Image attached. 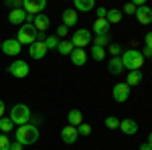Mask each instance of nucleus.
<instances>
[{"mask_svg": "<svg viewBox=\"0 0 152 150\" xmlns=\"http://www.w3.org/2000/svg\"><path fill=\"white\" fill-rule=\"evenodd\" d=\"M23 4H24V0H8V2H6V6H10L12 10H16V8H23Z\"/></svg>", "mask_w": 152, "mask_h": 150, "instance_id": "33", "label": "nucleus"}, {"mask_svg": "<svg viewBox=\"0 0 152 150\" xmlns=\"http://www.w3.org/2000/svg\"><path fill=\"white\" fill-rule=\"evenodd\" d=\"M136 20L140 24H150L152 23V8L148 6V4H142V6H138L136 8Z\"/></svg>", "mask_w": 152, "mask_h": 150, "instance_id": "10", "label": "nucleus"}, {"mask_svg": "<svg viewBox=\"0 0 152 150\" xmlns=\"http://www.w3.org/2000/svg\"><path fill=\"white\" fill-rule=\"evenodd\" d=\"M140 81H142V71H128V79H126V83H128L130 87L138 85Z\"/></svg>", "mask_w": 152, "mask_h": 150, "instance_id": "23", "label": "nucleus"}, {"mask_svg": "<svg viewBox=\"0 0 152 150\" xmlns=\"http://www.w3.org/2000/svg\"><path fill=\"white\" fill-rule=\"evenodd\" d=\"M10 150H23V144H18V142L14 140V142L10 144Z\"/></svg>", "mask_w": 152, "mask_h": 150, "instance_id": "39", "label": "nucleus"}, {"mask_svg": "<svg viewBox=\"0 0 152 150\" xmlns=\"http://www.w3.org/2000/svg\"><path fill=\"white\" fill-rule=\"evenodd\" d=\"M16 41L20 43V45H33L37 41V31H35V26L33 24H28V23H24L20 29H18V33H16Z\"/></svg>", "mask_w": 152, "mask_h": 150, "instance_id": "4", "label": "nucleus"}, {"mask_svg": "<svg viewBox=\"0 0 152 150\" xmlns=\"http://www.w3.org/2000/svg\"><path fill=\"white\" fill-rule=\"evenodd\" d=\"M107 51L112 53V57H120L122 55V47L118 45V43H110V49Z\"/></svg>", "mask_w": 152, "mask_h": 150, "instance_id": "31", "label": "nucleus"}, {"mask_svg": "<svg viewBox=\"0 0 152 150\" xmlns=\"http://www.w3.org/2000/svg\"><path fill=\"white\" fill-rule=\"evenodd\" d=\"M140 150H152V148L148 146V144H146V142H144V144H140Z\"/></svg>", "mask_w": 152, "mask_h": 150, "instance_id": "41", "label": "nucleus"}, {"mask_svg": "<svg viewBox=\"0 0 152 150\" xmlns=\"http://www.w3.org/2000/svg\"><path fill=\"white\" fill-rule=\"evenodd\" d=\"M118 130H122L126 136H136V134H138V124H136L134 120L126 118V120H120V128H118Z\"/></svg>", "mask_w": 152, "mask_h": 150, "instance_id": "13", "label": "nucleus"}, {"mask_svg": "<svg viewBox=\"0 0 152 150\" xmlns=\"http://www.w3.org/2000/svg\"><path fill=\"white\" fill-rule=\"evenodd\" d=\"M77 138H79V132H77L75 126H69V124H67V126L61 130V140H63L65 144H75Z\"/></svg>", "mask_w": 152, "mask_h": 150, "instance_id": "11", "label": "nucleus"}, {"mask_svg": "<svg viewBox=\"0 0 152 150\" xmlns=\"http://www.w3.org/2000/svg\"><path fill=\"white\" fill-rule=\"evenodd\" d=\"M23 8H24L26 14L37 16V14H43V10L47 8V2H45V0H24Z\"/></svg>", "mask_w": 152, "mask_h": 150, "instance_id": "7", "label": "nucleus"}, {"mask_svg": "<svg viewBox=\"0 0 152 150\" xmlns=\"http://www.w3.org/2000/svg\"><path fill=\"white\" fill-rule=\"evenodd\" d=\"M69 57H71V63L73 65L81 67V65H85V61H87V53H85V49H73V53H71Z\"/></svg>", "mask_w": 152, "mask_h": 150, "instance_id": "17", "label": "nucleus"}, {"mask_svg": "<svg viewBox=\"0 0 152 150\" xmlns=\"http://www.w3.org/2000/svg\"><path fill=\"white\" fill-rule=\"evenodd\" d=\"M122 65H124V69L128 71H142V65H144V57H142L140 51H136V49H128V51H124L122 55Z\"/></svg>", "mask_w": 152, "mask_h": 150, "instance_id": "1", "label": "nucleus"}, {"mask_svg": "<svg viewBox=\"0 0 152 150\" xmlns=\"http://www.w3.org/2000/svg\"><path fill=\"white\" fill-rule=\"evenodd\" d=\"M20 43L16 41V39H6V41H2V53L4 55H8V57H16L23 49H20Z\"/></svg>", "mask_w": 152, "mask_h": 150, "instance_id": "9", "label": "nucleus"}, {"mask_svg": "<svg viewBox=\"0 0 152 150\" xmlns=\"http://www.w3.org/2000/svg\"><path fill=\"white\" fill-rule=\"evenodd\" d=\"M6 69H8V73H10L12 77L24 79V77L28 75L31 67H28V63H26V61H23V59H16V61H12V63L8 65V67H6Z\"/></svg>", "mask_w": 152, "mask_h": 150, "instance_id": "6", "label": "nucleus"}, {"mask_svg": "<svg viewBox=\"0 0 152 150\" xmlns=\"http://www.w3.org/2000/svg\"><path fill=\"white\" fill-rule=\"evenodd\" d=\"M105 128H110V130H118L120 128V120H118L116 116H110V118H105Z\"/></svg>", "mask_w": 152, "mask_h": 150, "instance_id": "28", "label": "nucleus"}, {"mask_svg": "<svg viewBox=\"0 0 152 150\" xmlns=\"http://www.w3.org/2000/svg\"><path fill=\"white\" fill-rule=\"evenodd\" d=\"M16 142L23 144V146H28V144H35L39 140V128L35 124H24V126H18L16 130Z\"/></svg>", "mask_w": 152, "mask_h": 150, "instance_id": "2", "label": "nucleus"}, {"mask_svg": "<svg viewBox=\"0 0 152 150\" xmlns=\"http://www.w3.org/2000/svg\"><path fill=\"white\" fill-rule=\"evenodd\" d=\"M110 26H112V24L107 23L105 18H95L94 33H95V35H107V33H110Z\"/></svg>", "mask_w": 152, "mask_h": 150, "instance_id": "19", "label": "nucleus"}, {"mask_svg": "<svg viewBox=\"0 0 152 150\" xmlns=\"http://www.w3.org/2000/svg\"><path fill=\"white\" fill-rule=\"evenodd\" d=\"M26 16H28V14L24 12V8H16V10H10V14H8V23L23 26V24L26 23Z\"/></svg>", "mask_w": 152, "mask_h": 150, "instance_id": "14", "label": "nucleus"}, {"mask_svg": "<svg viewBox=\"0 0 152 150\" xmlns=\"http://www.w3.org/2000/svg\"><path fill=\"white\" fill-rule=\"evenodd\" d=\"M94 45H95V47H102V49L110 47V35H95Z\"/></svg>", "mask_w": 152, "mask_h": 150, "instance_id": "26", "label": "nucleus"}, {"mask_svg": "<svg viewBox=\"0 0 152 150\" xmlns=\"http://www.w3.org/2000/svg\"><path fill=\"white\" fill-rule=\"evenodd\" d=\"M0 51H2V43H0Z\"/></svg>", "mask_w": 152, "mask_h": 150, "instance_id": "43", "label": "nucleus"}, {"mask_svg": "<svg viewBox=\"0 0 152 150\" xmlns=\"http://www.w3.org/2000/svg\"><path fill=\"white\" fill-rule=\"evenodd\" d=\"M104 57H105V49L94 45V49H91V59H95V61H102Z\"/></svg>", "mask_w": 152, "mask_h": 150, "instance_id": "29", "label": "nucleus"}, {"mask_svg": "<svg viewBox=\"0 0 152 150\" xmlns=\"http://www.w3.org/2000/svg\"><path fill=\"white\" fill-rule=\"evenodd\" d=\"M67 33H69V29H67V26H63V24L57 29V37H67Z\"/></svg>", "mask_w": 152, "mask_h": 150, "instance_id": "35", "label": "nucleus"}, {"mask_svg": "<svg viewBox=\"0 0 152 150\" xmlns=\"http://www.w3.org/2000/svg\"><path fill=\"white\" fill-rule=\"evenodd\" d=\"M4 114H6V105H4V102L0 100V118H4Z\"/></svg>", "mask_w": 152, "mask_h": 150, "instance_id": "40", "label": "nucleus"}, {"mask_svg": "<svg viewBox=\"0 0 152 150\" xmlns=\"http://www.w3.org/2000/svg\"><path fill=\"white\" fill-rule=\"evenodd\" d=\"M59 43H61V41H59V37H57V35H49L47 39H45L47 51H51V49H57V47H59Z\"/></svg>", "mask_w": 152, "mask_h": 150, "instance_id": "27", "label": "nucleus"}, {"mask_svg": "<svg viewBox=\"0 0 152 150\" xmlns=\"http://www.w3.org/2000/svg\"><path fill=\"white\" fill-rule=\"evenodd\" d=\"M144 43H146L144 47H148V49H152V33H146V39H144Z\"/></svg>", "mask_w": 152, "mask_h": 150, "instance_id": "36", "label": "nucleus"}, {"mask_svg": "<svg viewBox=\"0 0 152 150\" xmlns=\"http://www.w3.org/2000/svg\"><path fill=\"white\" fill-rule=\"evenodd\" d=\"M61 18H63V26H75L77 24V12L73 10V8H65L63 14H61Z\"/></svg>", "mask_w": 152, "mask_h": 150, "instance_id": "16", "label": "nucleus"}, {"mask_svg": "<svg viewBox=\"0 0 152 150\" xmlns=\"http://www.w3.org/2000/svg\"><path fill=\"white\" fill-rule=\"evenodd\" d=\"M49 24H51V18H49L47 14H37L35 18H33V26H35L37 33H45L49 29Z\"/></svg>", "mask_w": 152, "mask_h": 150, "instance_id": "15", "label": "nucleus"}, {"mask_svg": "<svg viewBox=\"0 0 152 150\" xmlns=\"http://www.w3.org/2000/svg\"><path fill=\"white\" fill-rule=\"evenodd\" d=\"M28 55H31V59H45V55H47V45L45 43H41V41H35L33 45H31V49H28Z\"/></svg>", "mask_w": 152, "mask_h": 150, "instance_id": "12", "label": "nucleus"}, {"mask_svg": "<svg viewBox=\"0 0 152 150\" xmlns=\"http://www.w3.org/2000/svg\"><path fill=\"white\" fill-rule=\"evenodd\" d=\"M0 130H2V134H8L14 130V124H12V120L8 116H4V118H0Z\"/></svg>", "mask_w": 152, "mask_h": 150, "instance_id": "24", "label": "nucleus"}, {"mask_svg": "<svg viewBox=\"0 0 152 150\" xmlns=\"http://www.w3.org/2000/svg\"><path fill=\"white\" fill-rule=\"evenodd\" d=\"M105 20H107L110 24H118L120 20H122V10H118V8L107 10V14H105Z\"/></svg>", "mask_w": 152, "mask_h": 150, "instance_id": "22", "label": "nucleus"}, {"mask_svg": "<svg viewBox=\"0 0 152 150\" xmlns=\"http://www.w3.org/2000/svg\"><path fill=\"white\" fill-rule=\"evenodd\" d=\"M91 41H94V37H91V33L87 29H79V31H75L73 37H71V43H73L75 49H85Z\"/></svg>", "mask_w": 152, "mask_h": 150, "instance_id": "5", "label": "nucleus"}, {"mask_svg": "<svg viewBox=\"0 0 152 150\" xmlns=\"http://www.w3.org/2000/svg\"><path fill=\"white\" fill-rule=\"evenodd\" d=\"M107 71H110L112 75H120V73L124 71L122 59H120V57H112L110 61H107Z\"/></svg>", "mask_w": 152, "mask_h": 150, "instance_id": "20", "label": "nucleus"}, {"mask_svg": "<svg viewBox=\"0 0 152 150\" xmlns=\"http://www.w3.org/2000/svg\"><path fill=\"white\" fill-rule=\"evenodd\" d=\"M140 53H142V57H150L152 59V49H148V47H144Z\"/></svg>", "mask_w": 152, "mask_h": 150, "instance_id": "38", "label": "nucleus"}, {"mask_svg": "<svg viewBox=\"0 0 152 150\" xmlns=\"http://www.w3.org/2000/svg\"><path fill=\"white\" fill-rule=\"evenodd\" d=\"M8 118L12 120V124L18 128V126H24V124H31L33 114H31V110H28V105H26V104H14L10 108Z\"/></svg>", "mask_w": 152, "mask_h": 150, "instance_id": "3", "label": "nucleus"}, {"mask_svg": "<svg viewBox=\"0 0 152 150\" xmlns=\"http://www.w3.org/2000/svg\"><path fill=\"white\" fill-rule=\"evenodd\" d=\"M73 49H75V47H73L71 41H61L59 47H57V51L61 53V55H71V53H73Z\"/></svg>", "mask_w": 152, "mask_h": 150, "instance_id": "25", "label": "nucleus"}, {"mask_svg": "<svg viewBox=\"0 0 152 150\" xmlns=\"http://www.w3.org/2000/svg\"><path fill=\"white\" fill-rule=\"evenodd\" d=\"M67 124L69 126H81L83 124V114L79 112V110H71L69 114H67Z\"/></svg>", "mask_w": 152, "mask_h": 150, "instance_id": "21", "label": "nucleus"}, {"mask_svg": "<svg viewBox=\"0 0 152 150\" xmlns=\"http://www.w3.org/2000/svg\"><path fill=\"white\" fill-rule=\"evenodd\" d=\"M146 144H148V146H150V148H152V132H150V134H148V142H146Z\"/></svg>", "mask_w": 152, "mask_h": 150, "instance_id": "42", "label": "nucleus"}, {"mask_svg": "<svg viewBox=\"0 0 152 150\" xmlns=\"http://www.w3.org/2000/svg\"><path fill=\"white\" fill-rule=\"evenodd\" d=\"M77 132H79V134H81V136H89V134H91V126H89V124H85V122H83L81 126H77Z\"/></svg>", "mask_w": 152, "mask_h": 150, "instance_id": "32", "label": "nucleus"}, {"mask_svg": "<svg viewBox=\"0 0 152 150\" xmlns=\"http://www.w3.org/2000/svg\"><path fill=\"white\" fill-rule=\"evenodd\" d=\"M105 14H107V8L99 6V8H97V18H105Z\"/></svg>", "mask_w": 152, "mask_h": 150, "instance_id": "37", "label": "nucleus"}, {"mask_svg": "<svg viewBox=\"0 0 152 150\" xmlns=\"http://www.w3.org/2000/svg\"><path fill=\"white\" fill-rule=\"evenodd\" d=\"M95 8V2L94 0H75L73 2V10L75 12H89Z\"/></svg>", "mask_w": 152, "mask_h": 150, "instance_id": "18", "label": "nucleus"}, {"mask_svg": "<svg viewBox=\"0 0 152 150\" xmlns=\"http://www.w3.org/2000/svg\"><path fill=\"white\" fill-rule=\"evenodd\" d=\"M122 12H126V14H132V16H134V14H136V6H134L132 2H128V4L124 6V10H122Z\"/></svg>", "mask_w": 152, "mask_h": 150, "instance_id": "34", "label": "nucleus"}, {"mask_svg": "<svg viewBox=\"0 0 152 150\" xmlns=\"http://www.w3.org/2000/svg\"><path fill=\"white\" fill-rule=\"evenodd\" d=\"M112 95H114V100H116L118 104H124L126 100L130 97V85L126 81H120L114 85V89H112Z\"/></svg>", "mask_w": 152, "mask_h": 150, "instance_id": "8", "label": "nucleus"}, {"mask_svg": "<svg viewBox=\"0 0 152 150\" xmlns=\"http://www.w3.org/2000/svg\"><path fill=\"white\" fill-rule=\"evenodd\" d=\"M10 140H8V136L6 134H0V150H10Z\"/></svg>", "mask_w": 152, "mask_h": 150, "instance_id": "30", "label": "nucleus"}]
</instances>
